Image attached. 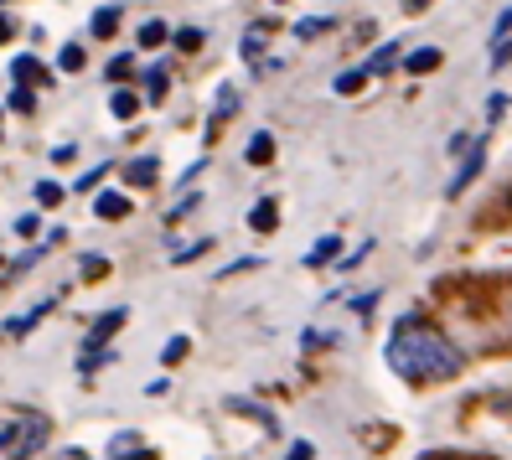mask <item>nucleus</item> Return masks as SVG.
I'll list each match as a JSON object with an SVG mask.
<instances>
[{"mask_svg":"<svg viewBox=\"0 0 512 460\" xmlns=\"http://www.w3.org/2000/svg\"><path fill=\"white\" fill-rule=\"evenodd\" d=\"M383 357L409 383H445V378L461 373V352L450 347L435 326H419V321H399Z\"/></svg>","mask_w":512,"mask_h":460,"instance_id":"f257e3e1","label":"nucleus"},{"mask_svg":"<svg viewBox=\"0 0 512 460\" xmlns=\"http://www.w3.org/2000/svg\"><path fill=\"white\" fill-rule=\"evenodd\" d=\"M481 166H487V140H476V145H471V156H466V166L456 171V181H450V192L461 197V192L471 187V181L481 176Z\"/></svg>","mask_w":512,"mask_h":460,"instance_id":"f03ea898","label":"nucleus"},{"mask_svg":"<svg viewBox=\"0 0 512 460\" xmlns=\"http://www.w3.org/2000/svg\"><path fill=\"white\" fill-rule=\"evenodd\" d=\"M130 321V311H125V305H119V311H104L99 321H94V331H88V347H99V342H109V336L119 331V326H125Z\"/></svg>","mask_w":512,"mask_h":460,"instance_id":"7ed1b4c3","label":"nucleus"},{"mask_svg":"<svg viewBox=\"0 0 512 460\" xmlns=\"http://www.w3.org/2000/svg\"><path fill=\"white\" fill-rule=\"evenodd\" d=\"M94 212H99L104 223H119V218H130V197H125V192H99Z\"/></svg>","mask_w":512,"mask_h":460,"instance_id":"20e7f679","label":"nucleus"},{"mask_svg":"<svg viewBox=\"0 0 512 460\" xmlns=\"http://www.w3.org/2000/svg\"><path fill=\"white\" fill-rule=\"evenodd\" d=\"M11 78H16V83H26V88H32V83L42 88V83H47V68L37 63V57H16V63H11Z\"/></svg>","mask_w":512,"mask_h":460,"instance_id":"39448f33","label":"nucleus"},{"mask_svg":"<svg viewBox=\"0 0 512 460\" xmlns=\"http://www.w3.org/2000/svg\"><path fill=\"white\" fill-rule=\"evenodd\" d=\"M42 440H47V419H26V435H21V445H16V455H11V460H26Z\"/></svg>","mask_w":512,"mask_h":460,"instance_id":"423d86ee","label":"nucleus"},{"mask_svg":"<svg viewBox=\"0 0 512 460\" xmlns=\"http://www.w3.org/2000/svg\"><path fill=\"white\" fill-rule=\"evenodd\" d=\"M156 161H150V156H140V161H130L125 166V181H130V187H156Z\"/></svg>","mask_w":512,"mask_h":460,"instance_id":"0eeeda50","label":"nucleus"},{"mask_svg":"<svg viewBox=\"0 0 512 460\" xmlns=\"http://www.w3.org/2000/svg\"><path fill=\"white\" fill-rule=\"evenodd\" d=\"M52 305H57V300H42V305H37V311H26V316H16V321H6V336H26V331H32V326H37V321H42V316L52 311Z\"/></svg>","mask_w":512,"mask_h":460,"instance_id":"6e6552de","label":"nucleus"},{"mask_svg":"<svg viewBox=\"0 0 512 460\" xmlns=\"http://www.w3.org/2000/svg\"><path fill=\"white\" fill-rule=\"evenodd\" d=\"M275 223H280V218H275V202H269V197H264V202H254L249 228H254V233H275Z\"/></svg>","mask_w":512,"mask_h":460,"instance_id":"1a4fd4ad","label":"nucleus"},{"mask_svg":"<svg viewBox=\"0 0 512 460\" xmlns=\"http://www.w3.org/2000/svg\"><path fill=\"white\" fill-rule=\"evenodd\" d=\"M394 63H399V42H383V47L368 57V73H388Z\"/></svg>","mask_w":512,"mask_h":460,"instance_id":"9d476101","label":"nucleus"},{"mask_svg":"<svg viewBox=\"0 0 512 460\" xmlns=\"http://www.w3.org/2000/svg\"><path fill=\"white\" fill-rule=\"evenodd\" d=\"M404 68H409V73H435V68H440V47H419Z\"/></svg>","mask_w":512,"mask_h":460,"instance_id":"9b49d317","label":"nucleus"},{"mask_svg":"<svg viewBox=\"0 0 512 460\" xmlns=\"http://www.w3.org/2000/svg\"><path fill=\"white\" fill-rule=\"evenodd\" d=\"M373 73L368 68H352V73H337V94L347 99V94H363V83H368Z\"/></svg>","mask_w":512,"mask_h":460,"instance_id":"f8f14e48","label":"nucleus"},{"mask_svg":"<svg viewBox=\"0 0 512 460\" xmlns=\"http://www.w3.org/2000/svg\"><path fill=\"white\" fill-rule=\"evenodd\" d=\"M249 161H254V166L275 161V135H254V140H249Z\"/></svg>","mask_w":512,"mask_h":460,"instance_id":"ddd939ff","label":"nucleus"},{"mask_svg":"<svg viewBox=\"0 0 512 460\" xmlns=\"http://www.w3.org/2000/svg\"><path fill=\"white\" fill-rule=\"evenodd\" d=\"M337 249H342V243H337V238H321V243H316V249L306 254V264H311V269H321V264H331V259H337Z\"/></svg>","mask_w":512,"mask_h":460,"instance_id":"4468645a","label":"nucleus"},{"mask_svg":"<svg viewBox=\"0 0 512 460\" xmlns=\"http://www.w3.org/2000/svg\"><path fill=\"white\" fill-rule=\"evenodd\" d=\"M166 83H171V73H166V68H150V73H145V94L161 104V99H166Z\"/></svg>","mask_w":512,"mask_h":460,"instance_id":"2eb2a0df","label":"nucleus"},{"mask_svg":"<svg viewBox=\"0 0 512 460\" xmlns=\"http://www.w3.org/2000/svg\"><path fill=\"white\" fill-rule=\"evenodd\" d=\"M109 109H114V114H119V119H130V114H135V109H140V94H130V88H119V94H114V99H109Z\"/></svg>","mask_w":512,"mask_h":460,"instance_id":"dca6fc26","label":"nucleus"},{"mask_svg":"<svg viewBox=\"0 0 512 460\" xmlns=\"http://www.w3.org/2000/svg\"><path fill=\"white\" fill-rule=\"evenodd\" d=\"M321 32H331V21H326V16H316V21H295V37H300V42H316Z\"/></svg>","mask_w":512,"mask_h":460,"instance_id":"f3484780","label":"nucleus"},{"mask_svg":"<svg viewBox=\"0 0 512 460\" xmlns=\"http://www.w3.org/2000/svg\"><path fill=\"white\" fill-rule=\"evenodd\" d=\"M166 37H171L166 21H145V26H140V47H161Z\"/></svg>","mask_w":512,"mask_h":460,"instance_id":"a211bd4d","label":"nucleus"},{"mask_svg":"<svg viewBox=\"0 0 512 460\" xmlns=\"http://www.w3.org/2000/svg\"><path fill=\"white\" fill-rule=\"evenodd\" d=\"M119 32V11L114 6H104L99 16H94V37H114Z\"/></svg>","mask_w":512,"mask_h":460,"instance_id":"6ab92c4d","label":"nucleus"},{"mask_svg":"<svg viewBox=\"0 0 512 460\" xmlns=\"http://www.w3.org/2000/svg\"><path fill=\"white\" fill-rule=\"evenodd\" d=\"M192 352V342H187V336H171V342H166V352H161V362H182Z\"/></svg>","mask_w":512,"mask_h":460,"instance_id":"aec40b11","label":"nucleus"},{"mask_svg":"<svg viewBox=\"0 0 512 460\" xmlns=\"http://www.w3.org/2000/svg\"><path fill=\"white\" fill-rule=\"evenodd\" d=\"M37 202L42 207H57V202H63V187H57V181H37Z\"/></svg>","mask_w":512,"mask_h":460,"instance_id":"412c9836","label":"nucleus"},{"mask_svg":"<svg viewBox=\"0 0 512 460\" xmlns=\"http://www.w3.org/2000/svg\"><path fill=\"white\" fill-rule=\"evenodd\" d=\"M57 63H63V73H78V68H83V47H63V57H57Z\"/></svg>","mask_w":512,"mask_h":460,"instance_id":"4be33fe9","label":"nucleus"},{"mask_svg":"<svg viewBox=\"0 0 512 460\" xmlns=\"http://www.w3.org/2000/svg\"><path fill=\"white\" fill-rule=\"evenodd\" d=\"M176 47H182V52H197V47H202V32H197V26H187V32H176Z\"/></svg>","mask_w":512,"mask_h":460,"instance_id":"5701e85b","label":"nucleus"},{"mask_svg":"<svg viewBox=\"0 0 512 460\" xmlns=\"http://www.w3.org/2000/svg\"><path fill=\"white\" fill-rule=\"evenodd\" d=\"M285 460H316V445H311V440H295Z\"/></svg>","mask_w":512,"mask_h":460,"instance_id":"b1692460","label":"nucleus"},{"mask_svg":"<svg viewBox=\"0 0 512 460\" xmlns=\"http://www.w3.org/2000/svg\"><path fill=\"white\" fill-rule=\"evenodd\" d=\"M130 68H135V57L125 52V57H114V63H109V78H130Z\"/></svg>","mask_w":512,"mask_h":460,"instance_id":"393cba45","label":"nucleus"},{"mask_svg":"<svg viewBox=\"0 0 512 460\" xmlns=\"http://www.w3.org/2000/svg\"><path fill=\"white\" fill-rule=\"evenodd\" d=\"M32 104H37L32 88H16V94H11V109H21V114H32Z\"/></svg>","mask_w":512,"mask_h":460,"instance_id":"a878e982","label":"nucleus"},{"mask_svg":"<svg viewBox=\"0 0 512 460\" xmlns=\"http://www.w3.org/2000/svg\"><path fill=\"white\" fill-rule=\"evenodd\" d=\"M259 42H264V32H259V26H249V37H244V52H249V57H259Z\"/></svg>","mask_w":512,"mask_h":460,"instance_id":"bb28decb","label":"nucleus"},{"mask_svg":"<svg viewBox=\"0 0 512 460\" xmlns=\"http://www.w3.org/2000/svg\"><path fill=\"white\" fill-rule=\"evenodd\" d=\"M83 274H88V280H99V274H109V264H104V259H88Z\"/></svg>","mask_w":512,"mask_h":460,"instance_id":"cd10ccee","label":"nucleus"},{"mask_svg":"<svg viewBox=\"0 0 512 460\" xmlns=\"http://www.w3.org/2000/svg\"><path fill=\"white\" fill-rule=\"evenodd\" d=\"M233 109H238V94H223V99H218V119H223V114H233Z\"/></svg>","mask_w":512,"mask_h":460,"instance_id":"c85d7f7f","label":"nucleus"},{"mask_svg":"<svg viewBox=\"0 0 512 460\" xmlns=\"http://www.w3.org/2000/svg\"><path fill=\"white\" fill-rule=\"evenodd\" d=\"M502 32H512V6H507V11H502V21H497V37H502Z\"/></svg>","mask_w":512,"mask_h":460,"instance_id":"c756f323","label":"nucleus"},{"mask_svg":"<svg viewBox=\"0 0 512 460\" xmlns=\"http://www.w3.org/2000/svg\"><path fill=\"white\" fill-rule=\"evenodd\" d=\"M430 6V0H404V11H425Z\"/></svg>","mask_w":512,"mask_h":460,"instance_id":"7c9ffc66","label":"nucleus"},{"mask_svg":"<svg viewBox=\"0 0 512 460\" xmlns=\"http://www.w3.org/2000/svg\"><path fill=\"white\" fill-rule=\"evenodd\" d=\"M6 37H11V21H6V16H0V42H6Z\"/></svg>","mask_w":512,"mask_h":460,"instance_id":"2f4dec72","label":"nucleus"}]
</instances>
